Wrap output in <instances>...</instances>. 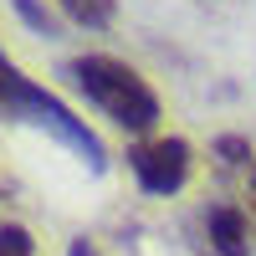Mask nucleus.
Here are the masks:
<instances>
[{"label":"nucleus","instance_id":"obj_1","mask_svg":"<svg viewBox=\"0 0 256 256\" xmlns=\"http://www.w3.org/2000/svg\"><path fill=\"white\" fill-rule=\"evenodd\" d=\"M67 77H72L118 128H128V134H148V128L159 123V98H154V88H148L128 62L102 56V52L72 56V62H67Z\"/></svg>","mask_w":256,"mask_h":256},{"label":"nucleus","instance_id":"obj_3","mask_svg":"<svg viewBox=\"0 0 256 256\" xmlns=\"http://www.w3.org/2000/svg\"><path fill=\"white\" fill-rule=\"evenodd\" d=\"M128 169L138 174V184L148 195H174V190L190 180V144L184 138H154L138 144L128 154Z\"/></svg>","mask_w":256,"mask_h":256},{"label":"nucleus","instance_id":"obj_9","mask_svg":"<svg viewBox=\"0 0 256 256\" xmlns=\"http://www.w3.org/2000/svg\"><path fill=\"white\" fill-rule=\"evenodd\" d=\"M67 256H98V246H92V241H72Z\"/></svg>","mask_w":256,"mask_h":256},{"label":"nucleus","instance_id":"obj_7","mask_svg":"<svg viewBox=\"0 0 256 256\" xmlns=\"http://www.w3.org/2000/svg\"><path fill=\"white\" fill-rule=\"evenodd\" d=\"M0 256H36V241L26 226H0Z\"/></svg>","mask_w":256,"mask_h":256},{"label":"nucleus","instance_id":"obj_8","mask_svg":"<svg viewBox=\"0 0 256 256\" xmlns=\"http://www.w3.org/2000/svg\"><path fill=\"white\" fill-rule=\"evenodd\" d=\"M216 154H220L226 164H251V144L236 138V134H226V138H216Z\"/></svg>","mask_w":256,"mask_h":256},{"label":"nucleus","instance_id":"obj_10","mask_svg":"<svg viewBox=\"0 0 256 256\" xmlns=\"http://www.w3.org/2000/svg\"><path fill=\"white\" fill-rule=\"evenodd\" d=\"M251 210H256V169H251Z\"/></svg>","mask_w":256,"mask_h":256},{"label":"nucleus","instance_id":"obj_5","mask_svg":"<svg viewBox=\"0 0 256 256\" xmlns=\"http://www.w3.org/2000/svg\"><path fill=\"white\" fill-rule=\"evenodd\" d=\"M62 10H67L77 26H108L113 20V0H62Z\"/></svg>","mask_w":256,"mask_h":256},{"label":"nucleus","instance_id":"obj_4","mask_svg":"<svg viewBox=\"0 0 256 256\" xmlns=\"http://www.w3.org/2000/svg\"><path fill=\"white\" fill-rule=\"evenodd\" d=\"M210 226V246H216V256H251V220L241 216L236 205H216L205 216Z\"/></svg>","mask_w":256,"mask_h":256},{"label":"nucleus","instance_id":"obj_6","mask_svg":"<svg viewBox=\"0 0 256 256\" xmlns=\"http://www.w3.org/2000/svg\"><path fill=\"white\" fill-rule=\"evenodd\" d=\"M16 10H20V20H26L31 31H41V36H56V16L41 6V0H16Z\"/></svg>","mask_w":256,"mask_h":256},{"label":"nucleus","instance_id":"obj_2","mask_svg":"<svg viewBox=\"0 0 256 256\" xmlns=\"http://www.w3.org/2000/svg\"><path fill=\"white\" fill-rule=\"evenodd\" d=\"M0 108L16 113V118H26V123H36V128H46V134L62 138L77 159H88V169H102V164H108V159H102V138L92 134V128L82 123L62 98H52L46 88H36L31 77H20L6 56H0Z\"/></svg>","mask_w":256,"mask_h":256}]
</instances>
